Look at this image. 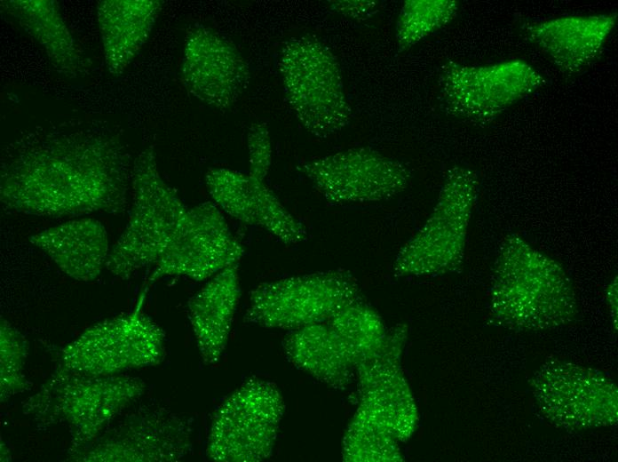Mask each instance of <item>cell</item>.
Returning a JSON list of instances; mask_svg holds the SVG:
<instances>
[{
  "label": "cell",
  "mask_w": 618,
  "mask_h": 462,
  "mask_svg": "<svg viewBox=\"0 0 618 462\" xmlns=\"http://www.w3.org/2000/svg\"><path fill=\"white\" fill-rule=\"evenodd\" d=\"M249 160L248 173L253 178L265 181L272 164V142L267 125L255 123L250 125L247 134Z\"/></svg>",
  "instance_id": "obj_28"
},
{
  "label": "cell",
  "mask_w": 618,
  "mask_h": 462,
  "mask_svg": "<svg viewBox=\"0 0 618 462\" xmlns=\"http://www.w3.org/2000/svg\"><path fill=\"white\" fill-rule=\"evenodd\" d=\"M132 205L127 226L109 252L106 267L129 278L154 265L182 225L188 208L160 174L153 146L133 162Z\"/></svg>",
  "instance_id": "obj_3"
},
{
  "label": "cell",
  "mask_w": 618,
  "mask_h": 462,
  "mask_svg": "<svg viewBox=\"0 0 618 462\" xmlns=\"http://www.w3.org/2000/svg\"><path fill=\"white\" fill-rule=\"evenodd\" d=\"M490 308L507 329L537 331L569 324L577 299L562 267L512 234L502 242L494 263Z\"/></svg>",
  "instance_id": "obj_2"
},
{
  "label": "cell",
  "mask_w": 618,
  "mask_h": 462,
  "mask_svg": "<svg viewBox=\"0 0 618 462\" xmlns=\"http://www.w3.org/2000/svg\"><path fill=\"white\" fill-rule=\"evenodd\" d=\"M359 299L358 283L349 272L294 275L258 284L250 293L244 318L265 328L293 331L326 323Z\"/></svg>",
  "instance_id": "obj_8"
},
{
  "label": "cell",
  "mask_w": 618,
  "mask_h": 462,
  "mask_svg": "<svg viewBox=\"0 0 618 462\" xmlns=\"http://www.w3.org/2000/svg\"><path fill=\"white\" fill-rule=\"evenodd\" d=\"M284 402L277 386L258 378L246 379L216 410L207 455L217 462H259L275 446Z\"/></svg>",
  "instance_id": "obj_7"
},
{
  "label": "cell",
  "mask_w": 618,
  "mask_h": 462,
  "mask_svg": "<svg viewBox=\"0 0 618 462\" xmlns=\"http://www.w3.org/2000/svg\"><path fill=\"white\" fill-rule=\"evenodd\" d=\"M141 303L131 313L88 328L64 348L59 370L99 377L161 362L164 332L141 312Z\"/></svg>",
  "instance_id": "obj_10"
},
{
  "label": "cell",
  "mask_w": 618,
  "mask_h": 462,
  "mask_svg": "<svg viewBox=\"0 0 618 462\" xmlns=\"http://www.w3.org/2000/svg\"><path fill=\"white\" fill-rule=\"evenodd\" d=\"M297 170L333 204L386 201L403 192L411 179L404 163L367 147L313 158Z\"/></svg>",
  "instance_id": "obj_12"
},
{
  "label": "cell",
  "mask_w": 618,
  "mask_h": 462,
  "mask_svg": "<svg viewBox=\"0 0 618 462\" xmlns=\"http://www.w3.org/2000/svg\"><path fill=\"white\" fill-rule=\"evenodd\" d=\"M29 240L62 272L80 282L96 279L110 252L104 225L91 218L71 219L37 233Z\"/></svg>",
  "instance_id": "obj_20"
},
{
  "label": "cell",
  "mask_w": 618,
  "mask_h": 462,
  "mask_svg": "<svg viewBox=\"0 0 618 462\" xmlns=\"http://www.w3.org/2000/svg\"><path fill=\"white\" fill-rule=\"evenodd\" d=\"M191 445V427L187 420L163 408H147L131 415L118 427L98 436L75 458L83 461H178L190 452Z\"/></svg>",
  "instance_id": "obj_14"
},
{
  "label": "cell",
  "mask_w": 618,
  "mask_h": 462,
  "mask_svg": "<svg viewBox=\"0 0 618 462\" xmlns=\"http://www.w3.org/2000/svg\"><path fill=\"white\" fill-rule=\"evenodd\" d=\"M606 299L609 307L610 315L612 317V322L614 324V331H617V312H618V299H617V277L611 281L606 289Z\"/></svg>",
  "instance_id": "obj_30"
},
{
  "label": "cell",
  "mask_w": 618,
  "mask_h": 462,
  "mask_svg": "<svg viewBox=\"0 0 618 462\" xmlns=\"http://www.w3.org/2000/svg\"><path fill=\"white\" fill-rule=\"evenodd\" d=\"M529 385L543 415L559 428L582 431L618 421L617 386L600 371L551 359L533 373Z\"/></svg>",
  "instance_id": "obj_9"
},
{
  "label": "cell",
  "mask_w": 618,
  "mask_h": 462,
  "mask_svg": "<svg viewBox=\"0 0 618 462\" xmlns=\"http://www.w3.org/2000/svg\"><path fill=\"white\" fill-rule=\"evenodd\" d=\"M279 70L286 100L309 133L326 139L349 124L352 108L340 67L320 39L310 35L289 39L281 52Z\"/></svg>",
  "instance_id": "obj_4"
},
{
  "label": "cell",
  "mask_w": 618,
  "mask_h": 462,
  "mask_svg": "<svg viewBox=\"0 0 618 462\" xmlns=\"http://www.w3.org/2000/svg\"><path fill=\"white\" fill-rule=\"evenodd\" d=\"M616 13L564 16L524 26L534 43L565 74L574 75L601 53L614 30Z\"/></svg>",
  "instance_id": "obj_18"
},
{
  "label": "cell",
  "mask_w": 618,
  "mask_h": 462,
  "mask_svg": "<svg viewBox=\"0 0 618 462\" xmlns=\"http://www.w3.org/2000/svg\"><path fill=\"white\" fill-rule=\"evenodd\" d=\"M205 183L213 203L229 217L259 227L288 245L307 239L305 226L284 207L265 181L219 167L208 171Z\"/></svg>",
  "instance_id": "obj_17"
},
{
  "label": "cell",
  "mask_w": 618,
  "mask_h": 462,
  "mask_svg": "<svg viewBox=\"0 0 618 462\" xmlns=\"http://www.w3.org/2000/svg\"><path fill=\"white\" fill-rule=\"evenodd\" d=\"M327 323L355 371L377 354L387 332L378 313L360 299L341 308Z\"/></svg>",
  "instance_id": "obj_24"
},
{
  "label": "cell",
  "mask_w": 618,
  "mask_h": 462,
  "mask_svg": "<svg viewBox=\"0 0 618 462\" xmlns=\"http://www.w3.org/2000/svg\"><path fill=\"white\" fill-rule=\"evenodd\" d=\"M243 253L223 212L214 203L204 202L188 209L177 234L154 265L149 281L167 275L194 281L211 278L238 265Z\"/></svg>",
  "instance_id": "obj_13"
},
{
  "label": "cell",
  "mask_w": 618,
  "mask_h": 462,
  "mask_svg": "<svg viewBox=\"0 0 618 462\" xmlns=\"http://www.w3.org/2000/svg\"><path fill=\"white\" fill-rule=\"evenodd\" d=\"M144 382L133 377L86 376L58 371L27 401L24 409L44 423H67L75 453L91 443L123 408L142 395Z\"/></svg>",
  "instance_id": "obj_5"
},
{
  "label": "cell",
  "mask_w": 618,
  "mask_h": 462,
  "mask_svg": "<svg viewBox=\"0 0 618 462\" xmlns=\"http://www.w3.org/2000/svg\"><path fill=\"white\" fill-rule=\"evenodd\" d=\"M543 84V76L520 60L481 66L449 60L440 67L438 78L444 109L456 117L481 124L495 120Z\"/></svg>",
  "instance_id": "obj_11"
},
{
  "label": "cell",
  "mask_w": 618,
  "mask_h": 462,
  "mask_svg": "<svg viewBox=\"0 0 618 462\" xmlns=\"http://www.w3.org/2000/svg\"><path fill=\"white\" fill-rule=\"evenodd\" d=\"M1 10L44 49L55 71L68 79L85 76L90 60L76 44L54 0H4Z\"/></svg>",
  "instance_id": "obj_19"
},
{
  "label": "cell",
  "mask_w": 618,
  "mask_h": 462,
  "mask_svg": "<svg viewBox=\"0 0 618 462\" xmlns=\"http://www.w3.org/2000/svg\"><path fill=\"white\" fill-rule=\"evenodd\" d=\"M282 346L294 366L331 388L345 390L353 378L355 370L327 322L293 330Z\"/></svg>",
  "instance_id": "obj_23"
},
{
  "label": "cell",
  "mask_w": 618,
  "mask_h": 462,
  "mask_svg": "<svg viewBox=\"0 0 618 462\" xmlns=\"http://www.w3.org/2000/svg\"><path fill=\"white\" fill-rule=\"evenodd\" d=\"M237 267L212 276L188 301V318L206 364L218 362L228 341L241 298Z\"/></svg>",
  "instance_id": "obj_21"
},
{
  "label": "cell",
  "mask_w": 618,
  "mask_h": 462,
  "mask_svg": "<svg viewBox=\"0 0 618 462\" xmlns=\"http://www.w3.org/2000/svg\"><path fill=\"white\" fill-rule=\"evenodd\" d=\"M181 78L188 92L200 101L226 109L246 90L250 69L233 43L211 28L198 26L186 36Z\"/></svg>",
  "instance_id": "obj_16"
},
{
  "label": "cell",
  "mask_w": 618,
  "mask_h": 462,
  "mask_svg": "<svg viewBox=\"0 0 618 462\" xmlns=\"http://www.w3.org/2000/svg\"><path fill=\"white\" fill-rule=\"evenodd\" d=\"M131 155L104 125L28 131L2 153L0 202L13 212L59 218L126 210Z\"/></svg>",
  "instance_id": "obj_1"
},
{
  "label": "cell",
  "mask_w": 618,
  "mask_h": 462,
  "mask_svg": "<svg viewBox=\"0 0 618 462\" xmlns=\"http://www.w3.org/2000/svg\"><path fill=\"white\" fill-rule=\"evenodd\" d=\"M459 4L455 0H407L396 23V41L405 51L445 27L456 17Z\"/></svg>",
  "instance_id": "obj_26"
},
{
  "label": "cell",
  "mask_w": 618,
  "mask_h": 462,
  "mask_svg": "<svg viewBox=\"0 0 618 462\" xmlns=\"http://www.w3.org/2000/svg\"><path fill=\"white\" fill-rule=\"evenodd\" d=\"M479 187L472 169L456 165L448 171L429 218L399 251L394 275H438L460 267Z\"/></svg>",
  "instance_id": "obj_6"
},
{
  "label": "cell",
  "mask_w": 618,
  "mask_h": 462,
  "mask_svg": "<svg viewBox=\"0 0 618 462\" xmlns=\"http://www.w3.org/2000/svg\"><path fill=\"white\" fill-rule=\"evenodd\" d=\"M407 338L405 324L387 330L377 354L355 371L359 405L401 442L412 436L418 422L417 407L400 367Z\"/></svg>",
  "instance_id": "obj_15"
},
{
  "label": "cell",
  "mask_w": 618,
  "mask_h": 462,
  "mask_svg": "<svg viewBox=\"0 0 618 462\" xmlns=\"http://www.w3.org/2000/svg\"><path fill=\"white\" fill-rule=\"evenodd\" d=\"M23 338L4 320L1 322V396L27 388L22 367L26 356Z\"/></svg>",
  "instance_id": "obj_27"
},
{
  "label": "cell",
  "mask_w": 618,
  "mask_h": 462,
  "mask_svg": "<svg viewBox=\"0 0 618 462\" xmlns=\"http://www.w3.org/2000/svg\"><path fill=\"white\" fill-rule=\"evenodd\" d=\"M162 3L159 0H101L97 20L107 70L119 76L147 42Z\"/></svg>",
  "instance_id": "obj_22"
},
{
  "label": "cell",
  "mask_w": 618,
  "mask_h": 462,
  "mask_svg": "<svg viewBox=\"0 0 618 462\" xmlns=\"http://www.w3.org/2000/svg\"><path fill=\"white\" fill-rule=\"evenodd\" d=\"M378 3L372 0H339L329 1V8L343 15L354 20H364L376 12Z\"/></svg>",
  "instance_id": "obj_29"
},
{
  "label": "cell",
  "mask_w": 618,
  "mask_h": 462,
  "mask_svg": "<svg viewBox=\"0 0 618 462\" xmlns=\"http://www.w3.org/2000/svg\"><path fill=\"white\" fill-rule=\"evenodd\" d=\"M342 458L346 462H398L403 456L399 442L359 405L344 434Z\"/></svg>",
  "instance_id": "obj_25"
}]
</instances>
